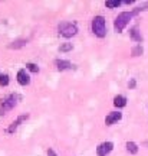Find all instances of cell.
Masks as SVG:
<instances>
[{
    "instance_id": "4fadbf2b",
    "label": "cell",
    "mask_w": 148,
    "mask_h": 156,
    "mask_svg": "<svg viewBox=\"0 0 148 156\" xmlns=\"http://www.w3.org/2000/svg\"><path fill=\"white\" fill-rule=\"evenodd\" d=\"M126 149H128V152H130V153L135 155V153L138 152V146L135 145L134 142H128V143H126Z\"/></svg>"
},
{
    "instance_id": "ffe728a7",
    "label": "cell",
    "mask_w": 148,
    "mask_h": 156,
    "mask_svg": "<svg viewBox=\"0 0 148 156\" xmlns=\"http://www.w3.org/2000/svg\"><path fill=\"white\" fill-rule=\"evenodd\" d=\"M48 156H56V153L52 151V149H49V151H48Z\"/></svg>"
},
{
    "instance_id": "277c9868",
    "label": "cell",
    "mask_w": 148,
    "mask_h": 156,
    "mask_svg": "<svg viewBox=\"0 0 148 156\" xmlns=\"http://www.w3.org/2000/svg\"><path fill=\"white\" fill-rule=\"evenodd\" d=\"M15 106H16V95H9V97L5 98L3 103H2L0 113H2V114H5V113H7L9 110H12Z\"/></svg>"
},
{
    "instance_id": "5b68a950",
    "label": "cell",
    "mask_w": 148,
    "mask_h": 156,
    "mask_svg": "<svg viewBox=\"0 0 148 156\" xmlns=\"http://www.w3.org/2000/svg\"><path fill=\"white\" fill-rule=\"evenodd\" d=\"M112 147H114V145L111 142H104L96 147V153H98V156H106L112 151Z\"/></svg>"
},
{
    "instance_id": "9a60e30c",
    "label": "cell",
    "mask_w": 148,
    "mask_h": 156,
    "mask_svg": "<svg viewBox=\"0 0 148 156\" xmlns=\"http://www.w3.org/2000/svg\"><path fill=\"white\" fill-rule=\"evenodd\" d=\"M119 5H121V2H118V0H108V2L105 3V6L109 7V9H112V7H118Z\"/></svg>"
},
{
    "instance_id": "8fae6325",
    "label": "cell",
    "mask_w": 148,
    "mask_h": 156,
    "mask_svg": "<svg viewBox=\"0 0 148 156\" xmlns=\"http://www.w3.org/2000/svg\"><path fill=\"white\" fill-rule=\"evenodd\" d=\"M130 35H131L132 41H135V42H141L143 41V36H141V32L138 30V28H132L130 30Z\"/></svg>"
},
{
    "instance_id": "ba28073f",
    "label": "cell",
    "mask_w": 148,
    "mask_h": 156,
    "mask_svg": "<svg viewBox=\"0 0 148 156\" xmlns=\"http://www.w3.org/2000/svg\"><path fill=\"white\" fill-rule=\"evenodd\" d=\"M28 117H29V114H23V116H20V117H19V119L16 120V122H13V123L10 124V127L7 129V133H13V132H15V130L19 127V124H20L22 122H25V120H26Z\"/></svg>"
},
{
    "instance_id": "52a82bcc",
    "label": "cell",
    "mask_w": 148,
    "mask_h": 156,
    "mask_svg": "<svg viewBox=\"0 0 148 156\" xmlns=\"http://www.w3.org/2000/svg\"><path fill=\"white\" fill-rule=\"evenodd\" d=\"M17 83L20 84V85H28L30 83V77H29V74L26 73V69H20L19 73H17Z\"/></svg>"
},
{
    "instance_id": "e0dca14e",
    "label": "cell",
    "mask_w": 148,
    "mask_h": 156,
    "mask_svg": "<svg viewBox=\"0 0 148 156\" xmlns=\"http://www.w3.org/2000/svg\"><path fill=\"white\" fill-rule=\"evenodd\" d=\"M60 52H68V51H72V44H63V45H60Z\"/></svg>"
},
{
    "instance_id": "2e32d148",
    "label": "cell",
    "mask_w": 148,
    "mask_h": 156,
    "mask_svg": "<svg viewBox=\"0 0 148 156\" xmlns=\"http://www.w3.org/2000/svg\"><path fill=\"white\" fill-rule=\"evenodd\" d=\"M26 68H28L29 71H32V73H39V67L36 65V64L29 62V64H26Z\"/></svg>"
},
{
    "instance_id": "7c38bea8",
    "label": "cell",
    "mask_w": 148,
    "mask_h": 156,
    "mask_svg": "<svg viewBox=\"0 0 148 156\" xmlns=\"http://www.w3.org/2000/svg\"><path fill=\"white\" fill-rule=\"evenodd\" d=\"M26 44H28V41H26V39H17V41H15V42H12V44L9 45V48H12V49H17V48L25 46Z\"/></svg>"
},
{
    "instance_id": "7a4b0ae2",
    "label": "cell",
    "mask_w": 148,
    "mask_h": 156,
    "mask_svg": "<svg viewBox=\"0 0 148 156\" xmlns=\"http://www.w3.org/2000/svg\"><path fill=\"white\" fill-rule=\"evenodd\" d=\"M92 30L93 34L99 36V38H104L106 34V29H105V19L102 16H95L92 20Z\"/></svg>"
},
{
    "instance_id": "30bf717a",
    "label": "cell",
    "mask_w": 148,
    "mask_h": 156,
    "mask_svg": "<svg viewBox=\"0 0 148 156\" xmlns=\"http://www.w3.org/2000/svg\"><path fill=\"white\" fill-rule=\"evenodd\" d=\"M114 106L121 108V107H125L126 106V98L124 95H116L115 98H114Z\"/></svg>"
},
{
    "instance_id": "8992f818",
    "label": "cell",
    "mask_w": 148,
    "mask_h": 156,
    "mask_svg": "<svg viewBox=\"0 0 148 156\" xmlns=\"http://www.w3.org/2000/svg\"><path fill=\"white\" fill-rule=\"evenodd\" d=\"M121 117H122V114H121L119 112H112V113H109L108 116L105 117V124H106V126H111V124H114L115 122L121 120Z\"/></svg>"
},
{
    "instance_id": "9c48e42d",
    "label": "cell",
    "mask_w": 148,
    "mask_h": 156,
    "mask_svg": "<svg viewBox=\"0 0 148 156\" xmlns=\"http://www.w3.org/2000/svg\"><path fill=\"white\" fill-rule=\"evenodd\" d=\"M55 64H56V68H58L59 71H65V69H68V68H71V62H69V61H63V59H56Z\"/></svg>"
},
{
    "instance_id": "d6986e66",
    "label": "cell",
    "mask_w": 148,
    "mask_h": 156,
    "mask_svg": "<svg viewBox=\"0 0 148 156\" xmlns=\"http://www.w3.org/2000/svg\"><path fill=\"white\" fill-rule=\"evenodd\" d=\"M128 87H130V88H134V87H135V80H131L130 84H128Z\"/></svg>"
},
{
    "instance_id": "44dd1931",
    "label": "cell",
    "mask_w": 148,
    "mask_h": 156,
    "mask_svg": "<svg viewBox=\"0 0 148 156\" xmlns=\"http://www.w3.org/2000/svg\"><path fill=\"white\" fill-rule=\"evenodd\" d=\"M0 77H2V74H0Z\"/></svg>"
},
{
    "instance_id": "ac0fdd59",
    "label": "cell",
    "mask_w": 148,
    "mask_h": 156,
    "mask_svg": "<svg viewBox=\"0 0 148 156\" xmlns=\"http://www.w3.org/2000/svg\"><path fill=\"white\" fill-rule=\"evenodd\" d=\"M7 84H9V75H2V77H0V85H3V87H6V85H7Z\"/></svg>"
},
{
    "instance_id": "6da1fadb",
    "label": "cell",
    "mask_w": 148,
    "mask_h": 156,
    "mask_svg": "<svg viewBox=\"0 0 148 156\" xmlns=\"http://www.w3.org/2000/svg\"><path fill=\"white\" fill-rule=\"evenodd\" d=\"M134 15H135L134 12H122V13H119V15L116 16L115 22H114V28H115L116 32H122L124 28L130 23V20H131V17L134 16Z\"/></svg>"
},
{
    "instance_id": "3957f363",
    "label": "cell",
    "mask_w": 148,
    "mask_h": 156,
    "mask_svg": "<svg viewBox=\"0 0 148 156\" xmlns=\"http://www.w3.org/2000/svg\"><path fill=\"white\" fill-rule=\"evenodd\" d=\"M59 32L62 36H65V38H71L73 35H76L78 29L75 25H72V23H60L59 25Z\"/></svg>"
},
{
    "instance_id": "5bb4252c",
    "label": "cell",
    "mask_w": 148,
    "mask_h": 156,
    "mask_svg": "<svg viewBox=\"0 0 148 156\" xmlns=\"http://www.w3.org/2000/svg\"><path fill=\"white\" fill-rule=\"evenodd\" d=\"M132 55L134 56H138V55H143V46L141 45H137L132 48Z\"/></svg>"
}]
</instances>
